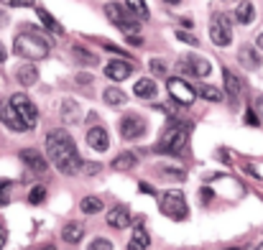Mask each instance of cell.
<instances>
[{
  "mask_svg": "<svg viewBox=\"0 0 263 250\" xmlns=\"http://www.w3.org/2000/svg\"><path fill=\"white\" fill-rule=\"evenodd\" d=\"M46 153H49L51 164L59 168V174L74 176L77 171H82V159H80L74 141L67 130H54L46 136Z\"/></svg>",
  "mask_w": 263,
  "mask_h": 250,
  "instance_id": "6da1fadb",
  "label": "cell"
},
{
  "mask_svg": "<svg viewBox=\"0 0 263 250\" xmlns=\"http://www.w3.org/2000/svg\"><path fill=\"white\" fill-rule=\"evenodd\" d=\"M13 51H15L18 56H23L26 62H39V59H46V56H49L51 46H49V41L44 39L41 31L26 26V28L15 36V41H13Z\"/></svg>",
  "mask_w": 263,
  "mask_h": 250,
  "instance_id": "7a4b0ae2",
  "label": "cell"
},
{
  "mask_svg": "<svg viewBox=\"0 0 263 250\" xmlns=\"http://www.w3.org/2000/svg\"><path fill=\"white\" fill-rule=\"evenodd\" d=\"M159 207H161V212H164L169 220H186V217H189L186 197H184L179 189L164 191V194H161V199H159Z\"/></svg>",
  "mask_w": 263,
  "mask_h": 250,
  "instance_id": "3957f363",
  "label": "cell"
},
{
  "mask_svg": "<svg viewBox=\"0 0 263 250\" xmlns=\"http://www.w3.org/2000/svg\"><path fill=\"white\" fill-rule=\"evenodd\" d=\"M105 15H107V18H110V21H112V23L125 33V36H136V33L141 31L138 21H136V18H130L133 13H130V10L125 13L118 3H107V5H105Z\"/></svg>",
  "mask_w": 263,
  "mask_h": 250,
  "instance_id": "277c9868",
  "label": "cell"
},
{
  "mask_svg": "<svg viewBox=\"0 0 263 250\" xmlns=\"http://www.w3.org/2000/svg\"><path fill=\"white\" fill-rule=\"evenodd\" d=\"M210 39L215 46H228L233 41V23L225 13H215L210 18Z\"/></svg>",
  "mask_w": 263,
  "mask_h": 250,
  "instance_id": "5b68a950",
  "label": "cell"
},
{
  "mask_svg": "<svg viewBox=\"0 0 263 250\" xmlns=\"http://www.w3.org/2000/svg\"><path fill=\"white\" fill-rule=\"evenodd\" d=\"M186 146V125H176L169 128L159 143V151H166V153H181Z\"/></svg>",
  "mask_w": 263,
  "mask_h": 250,
  "instance_id": "8992f818",
  "label": "cell"
},
{
  "mask_svg": "<svg viewBox=\"0 0 263 250\" xmlns=\"http://www.w3.org/2000/svg\"><path fill=\"white\" fill-rule=\"evenodd\" d=\"M10 102H13V107L18 110V115L26 120L28 130H31V128H36V123H39V110H36V105H33L26 94H21V92H18V94H13V97H10Z\"/></svg>",
  "mask_w": 263,
  "mask_h": 250,
  "instance_id": "52a82bcc",
  "label": "cell"
},
{
  "mask_svg": "<svg viewBox=\"0 0 263 250\" xmlns=\"http://www.w3.org/2000/svg\"><path fill=\"white\" fill-rule=\"evenodd\" d=\"M166 89H169V94L174 97L179 105H192L194 102V87L189 82H184L181 77H172L166 82Z\"/></svg>",
  "mask_w": 263,
  "mask_h": 250,
  "instance_id": "ba28073f",
  "label": "cell"
},
{
  "mask_svg": "<svg viewBox=\"0 0 263 250\" xmlns=\"http://www.w3.org/2000/svg\"><path fill=\"white\" fill-rule=\"evenodd\" d=\"M0 120H3V125H5V128H10V130H15V133L28 130L26 120L18 115V110L13 107V102H3V105H0Z\"/></svg>",
  "mask_w": 263,
  "mask_h": 250,
  "instance_id": "9c48e42d",
  "label": "cell"
},
{
  "mask_svg": "<svg viewBox=\"0 0 263 250\" xmlns=\"http://www.w3.org/2000/svg\"><path fill=\"white\" fill-rule=\"evenodd\" d=\"M146 133V120L138 118V115H125L120 118V136L128 138V141H136Z\"/></svg>",
  "mask_w": 263,
  "mask_h": 250,
  "instance_id": "30bf717a",
  "label": "cell"
},
{
  "mask_svg": "<svg viewBox=\"0 0 263 250\" xmlns=\"http://www.w3.org/2000/svg\"><path fill=\"white\" fill-rule=\"evenodd\" d=\"M130 72H133V64H130V62H120V59H118V62H107V67H105V77L112 80V82L128 80Z\"/></svg>",
  "mask_w": 263,
  "mask_h": 250,
  "instance_id": "8fae6325",
  "label": "cell"
},
{
  "mask_svg": "<svg viewBox=\"0 0 263 250\" xmlns=\"http://www.w3.org/2000/svg\"><path fill=\"white\" fill-rule=\"evenodd\" d=\"M87 146L92 151H97V153H102V151H107V146H110V138H107V130L105 128H89L87 130Z\"/></svg>",
  "mask_w": 263,
  "mask_h": 250,
  "instance_id": "7c38bea8",
  "label": "cell"
},
{
  "mask_svg": "<svg viewBox=\"0 0 263 250\" xmlns=\"http://www.w3.org/2000/svg\"><path fill=\"white\" fill-rule=\"evenodd\" d=\"M21 159H23L26 166H31L36 174H46V168H49V161H46L36 148H26V151H21Z\"/></svg>",
  "mask_w": 263,
  "mask_h": 250,
  "instance_id": "4fadbf2b",
  "label": "cell"
},
{
  "mask_svg": "<svg viewBox=\"0 0 263 250\" xmlns=\"http://www.w3.org/2000/svg\"><path fill=\"white\" fill-rule=\"evenodd\" d=\"M128 222H130V215H128L125 207H112V209H107V225H110V227L123 230V227H128Z\"/></svg>",
  "mask_w": 263,
  "mask_h": 250,
  "instance_id": "5bb4252c",
  "label": "cell"
},
{
  "mask_svg": "<svg viewBox=\"0 0 263 250\" xmlns=\"http://www.w3.org/2000/svg\"><path fill=\"white\" fill-rule=\"evenodd\" d=\"M15 80H18V84H23V87L36 84V80H39V69L33 67V62L21 64V67H18V72H15Z\"/></svg>",
  "mask_w": 263,
  "mask_h": 250,
  "instance_id": "9a60e30c",
  "label": "cell"
},
{
  "mask_svg": "<svg viewBox=\"0 0 263 250\" xmlns=\"http://www.w3.org/2000/svg\"><path fill=\"white\" fill-rule=\"evenodd\" d=\"M238 62H240L246 69H251V72H256V69L261 67V56H258V51L251 49V46H243V49L238 51Z\"/></svg>",
  "mask_w": 263,
  "mask_h": 250,
  "instance_id": "2e32d148",
  "label": "cell"
},
{
  "mask_svg": "<svg viewBox=\"0 0 263 250\" xmlns=\"http://www.w3.org/2000/svg\"><path fill=\"white\" fill-rule=\"evenodd\" d=\"M62 238H64L69 245H77V243L85 238V227H82L80 222H69V225H64V230H62Z\"/></svg>",
  "mask_w": 263,
  "mask_h": 250,
  "instance_id": "e0dca14e",
  "label": "cell"
},
{
  "mask_svg": "<svg viewBox=\"0 0 263 250\" xmlns=\"http://www.w3.org/2000/svg\"><path fill=\"white\" fill-rule=\"evenodd\" d=\"M235 21H238V23H243V26L253 23V21H256V8H253V3L243 0V3L238 5V10H235Z\"/></svg>",
  "mask_w": 263,
  "mask_h": 250,
  "instance_id": "ac0fdd59",
  "label": "cell"
},
{
  "mask_svg": "<svg viewBox=\"0 0 263 250\" xmlns=\"http://www.w3.org/2000/svg\"><path fill=\"white\" fill-rule=\"evenodd\" d=\"M151 245V240H148V233L143 230V225L138 222L136 225V230H133V238H130V245L128 248L130 250H143V248H148Z\"/></svg>",
  "mask_w": 263,
  "mask_h": 250,
  "instance_id": "d6986e66",
  "label": "cell"
},
{
  "mask_svg": "<svg viewBox=\"0 0 263 250\" xmlns=\"http://www.w3.org/2000/svg\"><path fill=\"white\" fill-rule=\"evenodd\" d=\"M222 77H225V89H228V94H230V100L235 102L238 97H240V80L230 72V69H222Z\"/></svg>",
  "mask_w": 263,
  "mask_h": 250,
  "instance_id": "ffe728a7",
  "label": "cell"
},
{
  "mask_svg": "<svg viewBox=\"0 0 263 250\" xmlns=\"http://www.w3.org/2000/svg\"><path fill=\"white\" fill-rule=\"evenodd\" d=\"M39 18H41V23L46 26V31H51V33H57V36H64V28L54 21V15H51L46 8H39Z\"/></svg>",
  "mask_w": 263,
  "mask_h": 250,
  "instance_id": "44dd1931",
  "label": "cell"
},
{
  "mask_svg": "<svg viewBox=\"0 0 263 250\" xmlns=\"http://www.w3.org/2000/svg\"><path fill=\"white\" fill-rule=\"evenodd\" d=\"M133 92H136V97L148 100V97H156V84H154V80H138Z\"/></svg>",
  "mask_w": 263,
  "mask_h": 250,
  "instance_id": "7402d4cb",
  "label": "cell"
},
{
  "mask_svg": "<svg viewBox=\"0 0 263 250\" xmlns=\"http://www.w3.org/2000/svg\"><path fill=\"white\" fill-rule=\"evenodd\" d=\"M189 64H192L194 77H207V74L212 72V64H210L207 59H202V56H189Z\"/></svg>",
  "mask_w": 263,
  "mask_h": 250,
  "instance_id": "603a6c76",
  "label": "cell"
},
{
  "mask_svg": "<svg viewBox=\"0 0 263 250\" xmlns=\"http://www.w3.org/2000/svg\"><path fill=\"white\" fill-rule=\"evenodd\" d=\"M125 92L123 89H118V87H107L105 92H102V100L107 102V105H112V107H118V105H123L125 102Z\"/></svg>",
  "mask_w": 263,
  "mask_h": 250,
  "instance_id": "cb8c5ba5",
  "label": "cell"
},
{
  "mask_svg": "<svg viewBox=\"0 0 263 250\" xmlns=\"http://www.w3.org/2000/svg\"><path fill=\"white\" fill-rule=\"evenodd\" d=\"M62 118H64V123H77V120H80V107H77L74 100H64V105H62Z\"/></svg>",
  "mask_w": 263,
  "mask_h": 250,
  "instance_id": "d4e9b609",
  "label": "cell"
},
{
  "mask_svg": "<svg viewBox=\"0 0 263 250\" xmlns=\"http://www.w3.org/2000/svg\"><path fill=\"white\" fill-rule=\"evenodd\" d=\"M128 3V10L138 18V21H146L151 13H148V5H146V0H125Z\"/></svg>",
  "mask_w": 263,
  "mask_h": 250,
  "instance_id": "484cf974",
  "label": "cell"
},
{
  "mask_svg": "<svg viewBox=\"0 0 263 250\" xmlns=\"http://www.w3.org/2000/svg\"><path fill=\"white\" fill-rule=\"evenodd\" d=\"M136 153H120L118 159H112V168L115 171H128V168H133L136 166Z\"/></svg>",
  "mask_w": 263,
  "mask_h": 250,
  "instance_id": "4316f807",
  "label": "cell"
},
{
  "mask_svg": "<svg viewBox=\"0 0 263 250\" xmlns=\"http://www.w3.org/2000/svg\"><path fill=\"white\" fill-rule=\"evenodd\" d=\"M80 209H82L85 215H97V212H102V199H97V197H85V199L80 202Z\"/></svg>",
  "mask_w": 263,
  "mask_h": 250,
  "instance_id": "83f0119b",
  "label": "cell"
},
{
  "mask_svg": "<svg viewBox=\"0 0 263 250\" xmlns=\"http://www.w3.org/2000/svg\"><path fill=\"white\" fill-rule=\"evenodd\" d=\"M199 94H202L204 100H210V102H222V100H225V94H222L217 87H207V84L199 87Z\"/></svg>",
  "mask_w": 263,
  "mask_h": 250,
  "instance_id": "f1b7e54d",
  "label": "cell"
},
{
  "mask_svg": "<svg viewBox=\"0 0 263 250\" xmlns=\"http://www.w3.org/2000/svg\"><path fill=\"white\" fill-rule=\"evenodd\" d=\"M44 199H46V186H41V184L33 186L31 194H28V202H31V204H41Z\"/></svg>",
  "mask_w": 263,
  "mask_h": 250,
  "instance_id": "f546056e",
  "label": "cell"
},
{
  "mask_svg": "<svg viewBox=\"0 0 263 250\" xmlns=\"http://www.w3.org/2000/svg\"><path fill=\"white\" fill-rule=\"evenodd\" d=\"M148 67H151V72H154L156 77H164V74L169 72V67H166L161 59H151V64H148Z\"/></svg>",
  "mask_w": 263,
  "mask_h": 250,
  "instance_id": "4dcf8cb0",
  "label": "cell"
},
{
  "mask_svg": "<svg viewBox=\"0 0 263 250\" xmlns=\"http://www.w3.org/2000/svg\"><path fill=\"white\" fill-rule=\"evenodd\" d=\"M72 51L77 54V59H80V62H87V64H97V56H92V54H89V51H85L82 46H74Z\"/></svg>",
  "mask_w": 263,
  "mask_h": 250,
  "instance_id": "1f68e13d",
  "label": "cell"
},
{
  "mask_svg": "<svg viewBox=\"0 0 263 250\" xmlns=\"http://www.w3.org/2000/svg\"><path fill=\"white\" fill-rule=\"evenodd\" d=\"M89 248L92 250H110L112 248V243H110V240H105V238H97V240H92V243H89Z\"/></svg>",
  "mask_w": 263,
  "mask_h": 250,
  "instance_id": "d6a6232c",
  "label": "cell"
},
{
  "mask_svg": "<svg viewBox=\"0 0 263 250\" xmlns=\"http://www.w3.org/2000/svg\"><path fill=\"white\" fill-rule=\"evenodd\" d=\"M8 189H10V181L0 179V204H8Z\"/></svg>",
  "mask_w": 263,
  "mask_h": 250,
  "instance_id": "836d02e7",
  "label": "cell"
},
{
  "mask_svg": "<svg viewBox=\"0 0 263 250\" xmlns=\"http://www.w3.org/2000/svg\"><path fill=\"white\" fill-rule=\"evenodd\" d=\"M176 36H179V41H184V44H189V46H199V41H197L194 36H189L186 31H176Z\"/></svg>",
  "mask_w": 263,
  "mask_h": 250,
  "instance_id": "e575fe53",
  "label": "cell"
},
{
  "mask_svg": "<svg viewBox=\"0 0 263 250\" xmlns=\"http://www.w3.org/2000/svg\"><path fill=\"white\" fill-rule=\"evenodd\" d=\"M5 5H10V8H31V5H36L33 0H3Z\"/></svg>",
  "mask_w": 263,
  "mask_h": 250,
  "instance_id": "d590c367",
  "label": "cell"
},
{
  "mask_svg": "<svg viewBox=\"0 0 263 250\" xmlns=\"http://www.w3.org/2000/svg\"><path fill=\"white\" fill-rule=\"evenodd\" d=\"M166 176H174V179H184V171H179V168H169V166H164L161 168Z\"/></svg>",
  "mask_w": 263,
  "mask_h": 250,
  "instance_id": "8d00e7d4",
  "label": "cell"
},
{
  "mask_svg": "<svg viewBox=\"0 0 263 250\" xmlns=\"http://www.w3.org/2000/svg\"><path fill=\"white\" fill-rule=\"evenodd\" d=\"M82 171H85L87 176H95V174L100 171V166H97V164H82Z\"/></svg>",
  "mask_w": 263,
  "mask_h": 250,
  "instance_id": "74e56055",
  "label": "cell"
},
{
  "mask_svg": "<svg viewBox=\"0 0 263 250\" xmlns=\"http://www.w3.org/2000/svg\"><path fill=\"white\" fill-rule=\"evenodd\" d=\"M246 123H248V125H258V118L253 115V110H248V112H246Z\"/></svg>",
  "mask_w": 263,
  "mask_h": 250,
  "instance_id": "f35d334b",
  "label": "cell"
},
{
  "mask_svg": "<svg viewBox=\"0 0 263 250\" xmlns=\"http://www.w3.org/2000/svg\"><path fill=\"white\" fill-rule=\"evenodd\" d=\"M199 197H202V204H210V202H212V191H207V189H202Z\"/></svg>",
  "mask_w": 263,
  "mask_h": 250,
  "instance_id": "ab89813d",
  "label": "cell"
},
{
  "mask_svg": "<svg viewBox=\"0 0 263 250\" xmlns=\"http://www.w3.org/2000/svg\"><path fill=\"white\" fill-rule=\"evenodd\" d=\"M5 240H8V235H5V230H3V225H0V248H5Z\"/></svg>",
  "mask_w": 263,
  "mask_h": 250,
  "instance_id": "60d3db41",
  "label": "cell"
},
{
  "mask_svg": "<svg viewBox=\"0 0 263 250\" xmlns=\"http://www.w3.org/2000/svg\"><path fill=\"white\" fill-rule=\"evenodd\" d=\"M141 191H148V194H154V186H151V184H146V181H143V184H141Z\"/></svg>",
  "mask_w": 263,
  "mask_h": 250,
  "instance_id": "b9f144b4",
  "label": "cell"
},
{
  "mask_svg": "<svg viewBox=\"0 0 263 250\" xmlns=\"http://www.w3.org/2000/svg\"><path fill=\"white\" fill-rule=\"evenodd\" d=\"M181 26H186V28H192L194 23H192V18H181Z\"/></svg>",
  "mask_w": 263,
  "mask_h": 250,
  "instance_id": "7bdbcfd3",
  "label": "cell"
},
{
  "mask_svg": "<svg viewBox=\"0 0 263 250\" xmlns=\"http://www.w3.org/2000/svg\"><path fill=\"white\" fill-rule=\"evenodd\" d=\"M80 82H92V77H89V74H80Z\"/></svg>",
  "mask_w": 263,
  "mask_h": 250,
  "instance_id": "ee69618b",
  "label": "cell"
},
{
  "mask_svg": "<svg viewBox=\"0 0 263 250\" xmlns=\"http://www.w3.org/2000/svg\"><path fill=\"white\" fill-rule=\"evenodd\" d=\"M256 44H258V49H263V33H258V39H256Z\"/></svg>",
  "mask_w": 263,
  "mask_h": 250,
  "instance_id": "f6af8a7d",
  "label": "cell"
},
{
  "mask_svg": "<svg viewBox=\"0 0 263 250\" xmlns=\"http://www.w3.org/2000/svg\"><path fill=\"white\" fill-rule=\"evenodd\" d=\"M0 62H5V49H3V44H0Z\"/></svg>",
  "mask_w": 263,
  "mask_h": 250,
  "instance_id": "bcb514c9",
  "label": "cell"
},
{
  "mask_svg": "<svg viewBox=\"0 0 263 250\" xmlns=\"http://www.w3.org/2000/svg\"><path fill=\"white\" fill-rule=\"evenodd\" d=\"M164 3H169V5H179L181 0H164Z\"/></svg>",
  "mask_w": 263,
  "mask_h": 250,
  "instance_id": "7dc6e473",
  "label": "cell"
},
{
  "mask_svg": "<svg viewBox=\"0 0 263 250\" xmlns=\"http://www.w3.org/2000/svg\"><path fill=\"white\" fill-rule=\"evenodd\" d=\"M258 248H261V250H263V243H261V245H258Z\"/></svg>",
  "mask_w": 263,
  "mask_h": 250,
  "instance_id": "c3c4849f",
  "label": "cell"
}]
</instances>
